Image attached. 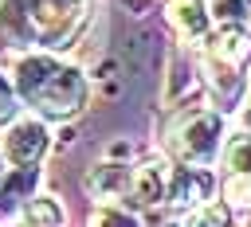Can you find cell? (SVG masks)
<instances>
[{
	"mask_svg": "<svg viewBox=\"0 0 251 227\" xmlns=\"http://www.w3.org/2000/svg\"><path fill=\"white\" fill-rule=\"evenodd\" d=\"M16 86L43 114H75L86 102L82 74L71 70V67H59L51 59H24L20 63V74H16Z\"/></svg>",
	"mask_w": 251,
	"mask_h": 227,
	"instance_id": "1",
	"label": "cell"
},
{
	"mask_svg": "<svg viewBox=\"0 0 251 227\" xmlns=\"http://www.w3.org/2000/svg\"><path fill=\"white\" fill-rule=\"evenodd\" d=\"M220 145V117L216 114H184L173 129V149L188 164H208Z\"/></svg>",
	"mask_w": 251,
	"mask_h": 227,
	"instance_id": "2",
	"label": "cell"
},
{
	"mask_svg": "<svg viewBox=\"0 0 251 227\" xmlns=\"http://www.w3.org/2000/svg\"><path fill=\"white\" fill-rule=\"evenodd\" d=\"M43 149H47V129L39 121H27L24 117V121H16L4 133V157L12 164H31V160L43 157Z\"/></svg>",
	"mask_w": 251,
	"mask_h": 227,
	"instance_id": "3",
	"label": "cell"
},
{
	"mask_svg": "<svg viewBox=\"0 0 251 227\" xmlns=\"http://www.w3.org/2000/svg\"><path fill=\"white\" fill-rule=\"evenodd\" d=\"M169 20L188 43H200L208 35V12L200 0H169Z\"/></svg>",
	"mask_w": 251,
	"mask_h": 227,
	"instance_id": "4",
	"label": "cell"
},
{
	"mask_svg": "<svg viewBox=\"0 0 251 227\" xmlns=\"http://www.w3.org/2000/svg\"><path fill=\"white\" fill-rule=\"evenodd\" d=\"M208 188H212V180L188 168V172H176V180H173V192H169V200H173V204H180V207H188V204H200V200L208 196Z\"/></svg>",
	"mask_w": 251,
	"mask_h": 227,
	"instance_id": "5",
	"label": "cell"
},
{
	"mask_svg": "<svg viewBox=\"0 0 251 227\" xmlns=\"http://www.w3.org/2000/svg\"><path fill=\"white\" fill-rule=\"evenodd\" d=\"M129 184V172L122 168V164H98L90 176H86V188L94 192V196H114V192H122Z\"/></svg>",
	"mask_w": 251,
	"mask_h": 227,
	"instance_id": "6",
	"label": "cell"
},
{
	"mask_svg": "<svg viewBox=\"0 0 251 227\" xmlns=\"http://www.w3.org/2000/svg\"><path fill=\"white\" fill-rule=\"evenodd\" d=\"M165 180H169V172H165L161 164L141 168V172L133 176V192H137V200H141V204H157V200H165Z\"/></svg>",
	"mask_w": 251,
	"mask_h": 227,
	"instance_id": "7",
	"label": "cell"
},
{
	"mask_svg": "<svg viewBox=\"0 0 251 227\" xmlns=\"http://www.w3.org/2000/svg\"><path fill=\"white\" fill-rule=\"evenodd\" d=\"M247 35L239 31V27H227V31H220V39L212 43V55L220 59V63H227V67H235L243 55H247Z\"/></svg>",
	"mask_w": 251,
	"mask_h": 227,
	"instance_id": "8",
	"label": "cell"
},
{
	"mask_svg": "<svg viewBox=\"0 0 251 227\" xmlns=\"http://www.w3.org/2000/svg\"><path fill=\"white\" fill-rule=\"evenodd\" d=\"M27 215H31L35 227H63V207L55 200H47V196H35L27 204Z\"/></svg>",
	"mask_w": 251,
	"mask_h": 227,
	"instance_id": "9",
	"label": "cell"
},
{
	"mask_svg": "<svg viewBox=\"0 0 251 227\" xmlns=\"http://www.w3.org/2000/svg\"><path fill=\"white\" fill-rule=\"evenodd\" d=\"M227 168L235 176H251V137H235L227 145Z\"/></svg>",
	"mask_w": 251,
	"mask_h": 227,
	"instance_id": "10",
	"label": "cell"
},
{
	"mask_svg": "<svg viewBox=\"0 0 251 227\" xmlns=\"http://www.w3.org/2000/svg\"><path fill=\"white\" fill-rule=\"evenodd\" d=\"M184 227H227V207H196V215H188Z\"/></svg>",
	"mask_w": 251,
	"mask_h": 227,
	"instance_id": "11",
	"label": "cell"
},
{
	"mask_svg": "<svg viewBox=\"0 0 251 227\" xmlns=\"http://www.w3.org/2000/svg\"><path fill=\"white\" fill-rule=\"evenodd\" d=\"M94 227H137V219L122 207H102V215H94Z\"/></svg>",
	"mask_w": 251,
	"mask_h": 227,
	"instance_id": "12",
	"label": "cell"
},
{
	"mask_svg": "<svg viewBox=\"0 0 251 227\" xmlns=\"http://www.w3.org/2000/svg\"><path fill=\"white\" fill-rule=\"evenodd\" d=\"M247 125H251V110H247Z\"/></svg>",
	"mask_w": 251,
	"mask_h": 227,
	"instance_id": "13",
	"label": "cell"
}]
</instances>
